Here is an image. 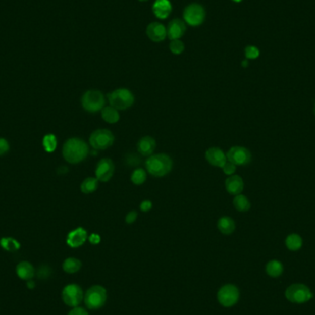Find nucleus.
Wrapping results in <instances>:
<instances>
[{
    "label": "nucleus",
    "instance_id": "11",
    "mask_svg": "<svg viewBox=\"0 0 315 315\" xmlns=\"http://www.w3.org/2000/svg\"><path fill=\"white\" fill-rule=\"evenodd\" d=\"M227 161L233 163L234 165L244 166L252 161V154L246 147L235 146L228 150L226 154Z\"/></svg>",
    "mask_w": 315,
    "mask_h": 315
},
{
    "label": "nucleus",
    "instance_id": "41",
    "mask_svg": "<svg viewBox=\"0 0 315 315\" xmlns=\"http://www.w3.org/2000/svg\"><path fill=\"white\" fill-rule=\"evenodd\" d=\"M242 66L243 68H246V67H248V61H247V60H243L242 62Z\"/></svg>",
    "mask_w": 315,
    "mask_h": 315
},
{
    "label": "nucleus",
    "instance_id": "38",
    "mask_svg": "<svg viewBox=\"0 0 315 315\" xmlns=\"http://www.w3.org/2000/svg\"><path fill=\"white\" fill-rule=\"evenodd\" d=\"M49 275H50V268L46 266H42V268H40L38 271V276L41 279H45V278H47Z\"/></svg>",
    "mask_w": 315,
    "mask_h": 315
},
{
    "label": "nucleus",
    "instance_id": "4",
    "mask_svg": "<svg viewBox=\"0 0 315 315\" xmlns=\"http://www.w3.org/2000/svg\"><path fill=\"white\" fill-rule=\"evenodd\" d=\"M105 102L104 95L98 89L87 90L81 98V105L83 109L91 114L102 110L104 108Z\"/></svg>",
    "mask_w": 315,
    "mask_h": 315
},
{
    "label": "nucleus",
    "instance_id": "23",
    "mask_svg": "<svg viewBox=\"0 0 315 315\" xmlns=\"http://www.w3.org/2000/svg\"><path fill=\"white\" fill-rule=\"evenodd\" d=\"M266 271L269 277L271 278H279L283 273L284 268L282 262L278 260L269 261L266 267Z\"/></svg>",
    "mask_w": 315,
    "mask_h": 315
},
{
    "label": "nucleus",
    "instance_id": "22",
    "mask_svg": "<svg viewBox=\"0 0 315 315\" xmlns=\"http://www.w3.org/2000/svg\"><path fill=\"white\" fill-rule=\"evenodd\" d=\"M101 118L108 124H116L120 119V115L113 106H104L101 110Z\"/></svg>",
    "mask_w": 315,
    "mask_h": 315
},
{
    "label": "nucleus",
    "instance_id": "28",
    "mask_svg": "<svg viewBox=\"0 0 315 315\" xmlns=\"http://www.w3.org/2000/svg\"><path fill=\"white\" fill-rule=\"evenodd\" d=\"M0 245L8 252H15V251H18L21 247V244L19 243V242L11 237L2 238L0 240Z\"/></svg>",
    "mask_w": 315,
    "mask_h": 315
},
{
    "label": "nucleus",
    "instance_id": "24",
    "mask_svg": "<svg viewBox=\"0 0 315 315\" xmlns=\"http://www.w3.org/2000/svg\"><path fill=\"white\" fill-rule=\"evenodd\" d=\"M80 268H81V262L77 258L69 257L64 261L63 270L66 273H77L79 272Z\"/></svg>",
    "mask_w": 315,
    "mask_h": 315
},
{
    "label": "nucleus",
    "instance_id": "17",
    "mask_svg": "<svg viewBox=\"0 0 315 315\" xmlns=\"http://www.w3.org/2000/svg\"><path fill=\"white\" fill-rule=\"evenodd\" d=\"M156 147V140L149 136L142 137L137 144V151L144 157H149L153 155Z\"/></svg>",
    "mask_w": 315,
    "mask_h": 315
},
{
    "label": "nucleus",
    "instance_id": "9",
    "mask_svg": "<svg viewBox=\"0 0 315 315\" xmlns=\"http://www.w3.org/2000/svg\"><path fill=\"white\" fill-rule=\"evenodd\" d=\"M62 299L69 307H78L84 299L83 290L77 284L67 285L62 291Z\"/></svg>",
    "mask_w": 315,
    "mask_h": 315
},
{
    "label": "nucleus",
    "instance_id": "42",
    "mask_svg": "<svg viewBox=\"0 0 315 315\" xmlns=\"http://www.w3.org/2000/svg\"><path fill=\"white\" fill-rule=\"evenodd\" d=\"M232 1H234L236 3H240V2H242V0H232Z\"/></svg>",
    "mask_w": 315,
    "mask_h": 315
},
{
    "label": "nucleus",
    "instance_id": "29",
    "mask_svg": "<svg viewBox=\"0 0 315 315\" xmlns=\"http://www.w3.org/2000/svg\"><path fill=\"white\" fill-rule=\"evenodd\" d=\"M42 145L47 152H54L58 147V139L55 135L48 134L43 137Z\"/></svg>",
    "mask_w": 315,
    "mask_h": 315
},
{
    "label": "nucleus",
    "instance_id": "35",
    "mask_svg": "<svg viewBox=\"0 0 315 315\" xmlns=\"http://www.w3.org/2000/svg\"><path fill=\"white\" fill-rule=\"evenodd\" d=\"M9 149H10L9 142L4 138H0V156H2V155L8 152Z\"/></svg>",
    "mask_w": 315,
    "mask_h": 315
},
{
    "label": "nucleus",
    "instance_id": "32",
    "mask_svg": "<svg viewBox=\"0 0 315 315\" xmlns=\"http://www.w3.org/2000/svg\"><path fill=\"white\" fill-rule=\"evenodd\" d=\"M244 54L247 59H256L260 56V51L254 45H248L244 50Z\"/></svg>",
    "mask_w": 315,
    "mask_h": 315
},
{
    "label": "nucleus",
    "instance_id": "13",
    "mask_svg": "<svg viewBox=\"0 0 315 315\" xmlns=\"http://www.w3.org/2000/svg\"><path fill=\"white\" fill-rule=\"evenodd\" d=\"M205 157L210 165L218 168H222L227 163L226 154L220 147H210L205 151Z\"/></svg>",
    "mask_w": 315,
    "mask_h": 315
},
{
    "label": "nucleus",
    "instance_id": "12",
    "mask_svg": "<svg viewBox=\"0 0 315 315\" xmlns=\"http://www.w3.org/2000/svg\"><path fill=\"white\" fill-rule=\"evenodd\" d=\"M115 174V164L109 158H103L97 164L95 170L96 178L99 182H108Z\"/></svg>",
    "mask_w": 315,
    "mask_h": 315
},
{
    "label": "nucleus",
    "instance_id": "10",
    "mask_svg": "<svg viewBox=\"0 0 315 315\" xmlns=\"http://www.w3.org/2000/svg\"><path fill=\"white\" fill-rule=\"evenodd\" d=\"M240 299V291L235 285L228 284L218 292V300L224 307H231L236 304Z\"/></svg>",
    "mask_w": 315,
    "mask_h": 315
},
{
    "label": "nucleus",
    "instance_id": "26",
    "mask_svg": "<svg viewBox=\"0 0 315 315\" xmlns=\"http://www.w3.org/2000/svg\"><path fill=\"white\" fill-rule=\"evenodd\" d=\"M233 205L240 212H246L251 208V203L245 195L237 194L233 199Z\"/></svg>",
    "mask_w": 315,
    "mask_h": 315
},
{
    "label": "nucleus",
    "instance_id": "25",
    "mask_svg": "<svg viewBox=\"0 0 315 315\" xmlns=\"http://www.w3.org/2000/svg\"><path fill=\"white\" fill-rule=\"evenodd\" d=\"M98 183H99V181L96 177H88L81 183L80 190L83 194H91L98 188Z\"/></svg>",
    "mask_w": 315,
    "mask_h": 315
},
{
    "label": "nucleus",
    "instance_id": "1",
    "mask_svg": "<svg viewBox=\"0 0 315 315\" xmlns=\"http://www.w3.org/2000/svg\"><path fill=\"white\" fill-rule=\"evenodd\" d=\"M88 144L77 137L69 138L65 142L63 146V157L68 163L71 164L83 162L89 155Z\"/></svg>",
    "mask_w": 315,
    "mask_h": 315
},
{
    "label": "nucleus",
    "instance_id": "19",
    "mask_svg": "<svg viewBox=\"0 0 315 315\" xmlns=\"http://www.w3.org/2000/svg\"><path fill=\"white\" fill-rule=\"evenodd\" d=\"M225 187L227 192L232 195L240 194L243 191L244 183L241 176L239 175H231L225 181Z\"/></svg>",
    "mask_w": 315,
    "mask_h": 315
},
{
    "label": "nucleus",
    "instance_id": "40",
    "mask_svg": "<svg viewBox=\"0 0 315 315\" xmlns=\"http://www.w3.org/2000/svg\"><path fill=\"white\" fill-rule=\"evenodd\" d=\"M27 286H28L29 289H33L34 286H35V284H34V282L31 279V280H28V281H27Z\"/></svg>",
    "mask_w": 315,
    "mask_h": 315
},
{
    "label": "nucleus",
    "instance_id": "14",
    "mask_svg": "<svg viewBox=\"0 0 315 315\" xmlns=\"http://www.w3.org/2000/svg\"><path fill=\"white\" fill-rule=\"evenodd\" d=\"M88 239V232L82 227L70 231L67 237V243L71 248L82 246Z\"/></svg>",
    "mask_w": 315,
    "mask_h": 315
},
{
    "label": "nucleus",
    "instance_id": "21",
    "mask_svg": "<svg viewBox=\"0 0 315 315\" xmlns=\"http://www.w3.org/2000/svg\"><path fill=\"white\" fill-rule=\"evenodd\" d=\"M218 229L224 235H230L235 231V221H233L231 218L228 216L221 217V219L218 221Z\"/></svg>",
    "mask_w": 315,
    "mask_h": 315
},
{
    "label": "nucleus",
    "instance_id": "37",
    "mask_svg": "<svg viewBox=\"0 0 315 315\" xmlns=\"http://www.w3.org/2000/svg\"><path fill=\"white\" fill-rule=\"evenodd\" d=\"M68 315H89L88 311L85 310L84 308L81 307H74L72 310H70Z\"/></svg>",
    "mask_w": 315,
    "mask_h": 315
},
{
    "label": "nucleus",
    "instance_id": "16",
    "mask_svg": "<svg viewBox=\"0 0 315 315\" xmlns=\"http://www.w3.org/2000/svg\"><path fill=\"white\" fill-rule=\"evenodd\" d=\"M147 35L153 42H163L167 36V31L165 26L161 22L155 21L147 25Z\"/></svg>",
    "mask_w": 315,
    "mask_h": 315
},
{
    "label": "nucleus",
    "instance_id": "15",
    "mask_svg": "<svg viewBox=\"0 0 315 315\" xmlns=\"http://www.w3.org/2000/svg\"><path fill=\"white\" fill-rule=\"evenodd\" d=\"M166 31L167 36L171 41L178 40L181 37L184 36V33L186 32L185 22L180 19H174L169 22Z\"/></svg>",
    "mask_w": 315,
    "mask_h": 315
},
{
    "label": "nucleus",
    "instance_id": "33",
    "mask_svg": "<svg viewBox=\"0 0 315 315\" xmlns=\"http://www.w3.org/2000/svg\"><path fill=\"white\" fill-rule=\"evenodd\" d=\"M221 169L223 170L224 174L231 176V175H233V174L236 172V165H234L233 163H230V162L227 161L225 165Z\"/></svg>",
    "mask_w": 315,
    "mask_h": 315
},
{
    "label": "nucleus",
    "instance_id": "39",
    "mask_svg": "<svg viewBox=\"0 0 315 315\" xmlns=\"http://www.w3.org/2000/svg\"><path fill=\"white\" fill-rule=\"evenodd\" d=\"M89 241L92 244H99L100 242V236L98 235V234H96V233H92L89 237Z\"/></svg>",
    "mask_w": 315,
    "mask_h": 315
},
{
    "label": "nucleus",
    "instance_id": "20",
    "mask_svg": "<svg viewBox=\"0 0 315 315\" xmlns=\"http://www.w3.org/2000/svg\"><path fill=\"white\" fill-rule=\"evenodd\" d=\"M16 273L18 277L22 280H31L35 275V270L31 262L23 261L19 262L16 268Z\"/></svg>",
    "mask_w": 315,
    "mask_h": 315
},
{
    "label": "nucleus",
    "instance_id": "3",
    "mask_svg": "<svg viewBox=\"0 0 315 315\" xmlns=\"http://www.w3.org/2000/svg\"><path fill=\"white\" fill-rule=\"evenodd\" d=\"M107 99L111 106L116 110H126L135 102V96L129 89L121 88L115 89L107 94Z\"/></svg>",
    "mask_w": 315,
    "mask_h": 315
},
{
    "label": "nucleus",
    "instance_id": "2",
    "mask_svg": "<svg viewBox=\"0 0 315 315\" xmlns=\"http://www.w3.org/2000/svg\"><path fill=\"white\" fill-rule=\"evenodd\" d=\"M173 160L164 153L151 155L145 161V167L147 173L154 177L166 176L173 170Z\"/></svg>",
    "mask_w": 315,
    "mask_h": 315
},
{
    "label": "nucleus",
    "instance_id": "7",
    "mask_svg": "<svg viewBox=\"0 0 315 315\" xmlns=\"http://www.w3.org/2000/svg\"><path fill=\"white\" fill-rule=\"evenodd\" d=\"M115 136L108 129H97L91 133L89 137V144L96 150H104L114 144Z\"/></svg>",
    "mask_w": 315,
    "mask_h": 315
},
{
    "label": "nucleus",
    "instance_id": "31",
    "mask_svg": "<svg viewBox=\"0 0 315 315\" xmlns=\"http://www.w3.org/2000/svg\"><path fill=\"white\" fill-rule=\"evenodd\" d=\"M170 51L174 55H181L184 51V42H182L180 39L178 40H173L170 45Z\"/></svg>",
    "mask_w": 315,
    "mask_h": 315
},
{
    "label": "nucleus",
    "instance_id": "27",
    "mask_svg": "<svg viewBox=\"0 0 315 315\" xmlns=\"http://www.w3.org/2000/svg\"><path fill=\"white\" fill-rule=\"evenodd\" d=\"M286 246L290 251H298L302 246V239L299 234H290L286 239Z\"/></svg>",
    "mask_w": 315,
    "mask_h": 315
},
{
    "label": "nucleus",
    "instance_id": "8",
    "mask_svg": "<svg viewBox=\"0 0 315 315\" xmlns=\"http://www.w3.org/2000/svg\"><path fill=\"white\" fill-rule=\"evenodd\" d=\"M205 19V11L203 6L193 3L187 6L184 11V20L190 26H199Z\"/></svg>",
    "mask_w": 315,
    "mask_h": 315
},
{
    "label": "nucleus",
    "instance_id": "43",
    "mask_svg": "<svg viewBox=\"0 0 315 315\" xmlns=\"http://www.w3.org/2000/svg\"><path fill=\"white\" fill-rule=\"evenodd\" d=\"M139 1H141V2H145V1H147V0H139Z\"/></svg>",
    "mask_w": 315,
    "mask_h": 315
},
{
    "label": "nucleus",
    "instance_id": "36",
    "mask_svg": "<svg viewBox=\"0 0 315 315\" xmlns=\"http://www.w3.org/2000/svg\"><path fill=\"white\" fill-rule=\"evenodd\" d=\"M152 202L150 200H144L142 201L141 204L139 205L140 210L143 212H148L149 210L152 209Z\"/></svg>",
    "mask_w": 315,
    "mask_h": 315
},
{
    "label": "nucleus",
    "instance_id": "30",
    "mask_svg": "<svg viewBox=\"0 0 315 315\" xmlns=\"http://www.w3.org/2000/svg\"><path fill=\"white\" fill-rule=\"evenodd\" d=\"M147 180V173L144 169H136L131 174L132 183L136 185H141Z\"/></svg>",
    "mask_w": 315,
    "mask_h": 315
},
{
    "label": "nucleus",
    "instance_id": "34",
    "mask_svg": "<svg viewBox=\"0 0 315 315\" xmlns=\"http://www.w3.org/2000/svg\"><path fill=\"white\" fill-rule=\"evenodd\" d=\"M137 211H135V210H132L130 212H128L126 216V222L127 224H133L135 221H137Z\"/></svg>",
    "mask_w": 315,
    "mask_h": 315
},
{
    "label": "nucleus",
    "instance_id": "6",
    "mask_svg": "<svg viewBox=\"0 0 315 315\" xmlns=\"http://www.w3.org/2000/svg\"><path fill=\"white\" fill-rule=\"evenodd\" d=\"M287 299L297 304H302L310 301L313 298V294L310 289L304 284H292L285 291Z\"/></svg>",
    "mask_w": 315,
    "mask_h": 315
},
{
    "label": "nucleus",
    "instance_id": "18",
    "mask_svg": "<svg viewBox=\"0 0 315 315\" xmlns=\"http://www.w3.org/2000/svg\"><path fill=\"white\" fill-rule=\"evenodd\" d=\"M172 11L173 7L169 0H156L152 6L153 13L160 20L167 19Z\"/></svg>",
    "mask_w": 315,
    "mask_h": 315
},
{
    "label": "nucleus",
    "instance_id": "5",
    "mask_svg": "<svg viewBox=\"0 0 315 315\" xmlns=\"http://www.w3.org/2000/svg\"><path fill=\"white\" fill-rule=\"evenodd\" d=\"M107 300V291L106 289L95 285L90 287L84 295V302L86 307L89 310H98L105 304Z\"/></svg>",
    "mask_w": 315,
    "mask_h": 315
}]
</instances>
